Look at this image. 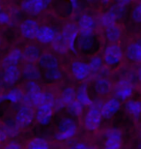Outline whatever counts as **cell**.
Returning <instances> with one entry per match:
<instances>
[{"instance_id": "6da1fadb", "label": "cell", "mask_w": 141, "mask_h": 149, "mask_svg": "<svg viewBox=\"0 0 141 149\" xmlns=\"http://www.w3.org/2000/svg\"><path fill=\"white\" fill-rule=\"evenodd\" d=\"M103 102L100 99H96L92 101L91 106L89 107L88 111H86L83 119V124L86 130L89 132H95L101 125L103 117L101 115V108Z\"/></svg>"}, {"instance_id": "7a4b0ae2", "label": "cell", "mask_w": 141, "mask_h": 149, "mask_svg": "<svg viewBox=\"0 0 141 149\" xmlns=\"http://www.w3.org/2000/svg\"><path fill=\"white\" fill-rule=\"evenodd\" d=\"M77 132V124L73 117H63L59 121L58 131L54 134V139L58 141H65L73 139Z\"/></svg>"}, {"instance_id": "3957f363", "label": "cell", "mask_w": 141, "mask_h": 149, "mask_svg": "<svg viewBox=\"0 0 141 149\" xmlns=\"http://www.w3.org/2000/svg\"><path fill=\"white\" fill-rule=\"evenodd\" d=\"M124 52L118 44H109L103 50V61L107 67H117L123 60Z\"/></svg>"}, {"instance_id": "277c9868", "label": "cell", "mask_w": 141, "mask_h": 149, "mask_svg": "<svg viewBox=\"0 0 141 149\" xmlns=\"http://www.w3.org/2000/svg\"><path fill=\"white\" fill-rule=\"evenodd\" d=\"M99 47V42L97 37L94 35H78L76 42V49L77 53L83 54L94 53Z\"/></svg>"}, {"instance_id": "5b68a950", "label": "cell", "mask_w": 141, "mask_h": 149, "mask_svg": "<svg viewBox=\"0 0 141 149\" xmlns=\"http://www.w3.org/2000/svg\"><path fill=\"white\" fill-rule=\"evenodd\" d=\"M133 84L128 79H122L116 82L114 86L115 98L121 101H128L133 95Z\"/></svg>"}, {"instance_id": "8992f818", "label": "cell", "mask_w": 141, "mask_h": 149, "mask_svg": "<svg viewBox=\"0 0 141 149\" xmlns=\"http://www.w3.org/2000/svg\"><path fill=\"white\" fill-rule=\"evenodd\" d=\"M35 119V112L32 107L27 105H22L17 109L15 115V121L19 125L20 128L30 126Z\"/></svg>"}, {"instance_id": "52a82bcc", "label": "cell", "mask_w": 141, "mask_h": 149, "mask_svg": "<svg viewBox=\"0 0 141 149\" xmlns=\"http://www.w3.org/2000/svg\"><path fill=\"white\" fill-rule=\"evenodd\" d=\"M61 35L66 39V41H67L68 46H69V50L73 53L77 54V52L76 49V42L79 35V32H78V28H77L76 24H74V23H67V24H65L61 30Z\"/></svg>"}, {"instance_id": "ba28073f", "label": "cell", "mask_w": 141, "mask_h": 149, "mask_svg": "<svg viewBox=\"0 0 141 149\" xmlns=\"http://www.w3.org/2000/svg\"><path fill=\"white\" fill-rule=\"evenodd\" d=\"M97 25L98 22L94 17L88 14H83L78 19L76 26L78 28L79 35H94Z\"/></svg>"}, {"instance_id": "9c48e42d", "label": "cell", "mask_w": 141, "mask_h": 149, "mask_svg": "<svg viewBox=\"0 0 141 149\" xmlns=\"http://www.w3.org/2000/svg\"><path fill=\"white\" fill-rule=\"evenodd\" d=\"M52 0H24L22 3V9L30 15H38L49 7Z\"/></svg>"}, {"instance_id": "30bf717a", "label": "cell", "mask_w": 141, "mask_h": 149, "mask_svg": "<svg viewBox=\"0 0 141 149\" xmlns=\"http://www.w3.org/2000/svg\"><path fill=\"white\" fill-rule=\"evenodd\" d=\"M70 70L73 77H74V79L77 80V81H84L91 74L88 64L86 62L79 60L72 62Z\"/></svg>"}, {"instance_id": "8fae6325", "label": "cell", "mask_w": 141, "mask_h": 149, "mask_svg": "<svg viewBox=\"0 0 141 149\" xmlns=\"http://www.w3.org/2000/svg\"><path fill=\"white\" fill-rule=\"evenodd\" d=\"M22 73L19 66H10L4 68V71L1 74V82L4 83L6 86L13 87L16 83L19 81Z\"/></svg>"}, {"instance_id": "7c38bea8", "label": "cell", "mask_w": 141, "mask_h": 149, "mask_svg": "<svg viewBox=\"0 0 141 149\" xmlns=\"http://www.w3.org/2000/svg\"><path fill=\"white\" fill-rule=\"evenodd\" d=\"M120 109H121V102L115 97L109 98L101 105L100 111L101 115L104 119H110L120 111Z\"/></svg>"}, {"instance_id": "4fadbf2b", "label": "cell", "mask_w": 141, "mask_h": 149, "mask_svg": "<svg viewBox=\"0 0 141 149\" xmlns=\"http://www.w3.org/2000/svg\"><path fill=\"white\" fill-rule=\"evenodd\" d=\"M53 109L52 107L47 105H41L37 107L35 111V120L41 126H47L51 122L53 118Z\"/></svg>"}, {"instance_id": "5bb4252c", "label": "cell", "mask_w": 141, "mask_h": 149, "mask_svg": "<svg viewBox=\"0 0 141 149\" xmlns=\"http://www.w3.org/2000/svg\"><path fill=\"white\" fill-rule=\"evenodd\" d=\"M39 27L40 26L35 19H26L20 23L19 31L23 38L27 39V40H33V39L36 38Z\"/></svg>"}, {"instance_id": "9a60e30c", "label": "cell", "mask_w": 141, "mask_h": 149, "mask_svg": "<svg viewBox=\"0 0 141 149\" xmlns=\"http://www.w3.org/2000/svg\"><path fill=\"white\" fill-rule=\"evenodd\" d=\"M122 145V133L119 129L110 128L106 131L104 149H120Z\"/></svg>"}, {"instance_id": "2e32d148", "label": "cell", "mask_w": 141, "mask_h": 149, "mask_svg": "<svg viewBox=\"0 0 141 149\" xmlns=\"http://www.w3.org/2000/svg\"><path fill=\"white\" fill-rule=\"evenodd\" d=\"M60 61L58 57L50 52H44L42 53L40 58L38 60V66L40 69L46 70H50V69H56L59 68Z\"/></svg>"}, {"instance_id": "e0dca14e", "label": "cell", "mask_w": 141, "mask_h": 149, "mask_svg": "<svg viewBox=\"0 0 141 149\" xmlns=\"http://www.w3.org/2000/svg\"><path fill=\"white\" fill-rule=\"evenodd\" d=\"M20 73H22V79L27 81H38L42 79L41 69L36 64L26 63L20 70Z\"/></svg>"}, {"instance_id": "ac0fdd59", "label": "cell", "mask_w": 141, "mask_h": 149, "mask_svg": "<svg viewBox=\"0 0 141 149\" xmlns=\"http://www.w3.org/2000/svg\"><path fill=\"white\" fill-rule=\"evenodd\" d=\"M22 60V50L20 49H13L8 52L0 61V66L7 68L10 66H17Z\"/></svg>"}, {"instance_id": "d6986e66", "label": "cell", "mask_w": 141, "mask_h": 149, "mask_svg": "<svg viewBox=\"0 0 141 149\" xmlns=\"http://www.w3.org/2000/svg\"><path fill=\"white\" fill-rule=\"evenodd\" d=\"M56 35H57V32L55 30V28H53L51 26H49V25H44V26L39 27V30L37 32V35H36L35 39L39 43L47 45V44L51 43Z\"/></svg>"}, {"instance_id": "ffe728a7", "label": "cell", "mask_w": 141, "mask_h": 149, "mask_svg": "<svg viewBox=\"0 0 141 149\" xmlns=\"http://www.w3.org/2000/svg\"><path fill=\"white\" fill-rule=\"evenodd\" d=\"M42 54L41 49L35 44H30L22 50V59L28 64H35L38 62Z\"/></svg>"}, {"instance_id": "44dd1931", "label": "cell", "mask_w": 141, "mask_h": 149, "mask_svg": "<svg viewBox=\"0 0 141 149\" xmlns=\"http://www.w3.org/2000/svg\"><path fill=\"white\" fill-rule=\"evenodd\" d=\"M76 100L81 104L84 108L85 107L89 108L91 106L93 99L89 94L88 85L86 83H82L78 86V88L76 89Z\"/></svg>"}, {"instance_id": "7402d4cb", "label": "cell", "mask_w": 141, "mask_h": 149, "mask_svg": "<svg viewBox=\"0 0 141 149\" xmlns=\"http://www.w3.org/2000/svg\"><path fill=\"white\" fill-rule=\"evenodd\" d=\"M94 90L101 96H106L112 90V83L106 77H98L94 82Z\"/></svg>"}, {"instance_id": "603a6c76", "label": "cell", "mask_w": 141, "mask_h": 149, "mask_svg": "<svg viewBox=\"0 0 141 149\" xmlns=\"http://www.w3.org/2000/svg\"><path fill=\"white\" fill-rule=\"evenodd\" d=\"M51 47L57 54L64 55L69 52V46L66 39L61 35V33H57L55 38L51 42Z\"/></svg>"}, {"instance_id": "cb8c5ba5", "label": "cell", "mask_w": 141, "mask_h": 149, "mask_svg": "<svg viewBox=\"0 0 141 149\" xmlns=\"http://www.w3.org/2000/svg\"><path fill=\"white\" fill-rule=\"evenodd\" d=\"M122 34L123 32L121 27L117 24L110 25L104 30V37L110 44H116L117 42L120 41V39L122 38Z\"/></svg>"}, {"instance_id": "d4e9b609", "label": "cell", "mask_w": 141, "mask_h": 149, "mask_svg": "<svg viewBox=\"0 0 141 149\" xmlns=\"http://www.w3.org/2000/svg\"><path fill=\"white\" fill-rule=\"evenodd\" d=\"M24 96V93L19 87H12L7 93L3 94L4 102H9L11 104H20Z\"/></svg>"}, {"instance_id": "484cf974", "label": "cell", "mask_w": 141, "mask_h": 149, "mask_svg": "<svg viewBox=\"0 0 141 149\" xmlns=\"http://www.w3.org/2000/svg\"><path fill=\"white\" fill-rule=\"evenodd\" d=\"M3 131L5 132L7 138H17L20 133V126L15 121V119H8L4 122V125L2 127Z\"/></svg>"}, {"instance_id": "4316f807", "label": "cell", "mask_w": 141, "mask_h": 149, "mask_svg": "<svg viewBox=\"0 0 141 149\" xmlns=\"http://www.w3.org/2000/svg\"><path fill=\"white\" fill-rule=\"evenodd\" d=\"M126 55L133 62H140L141 59V47L139 42H133L127 47Z\"/></svg>"}, {"instance_id": "83f0119b", "label": "cell", "mask_w": 141, "mask_h": 149, "mask_svg": "<svg viewBox=\"0 0 141 149\" xmlns=\"http://www.w3.org/2000/svg\"><path fill=\"white\" fill-rule=\"evenodd\" d=\"M125 109L133 117H139L141 112V104L136 100H128L125 104Z\"/></svg>"}, {"instance_id": "f1b7e54d", "label": "cell", "mask_w": 141, "mask_h": 149, "mask_svg": "<svg viewBox=\"0 0 141 149\" xmlns=\"http://www.w3.org/2000/svg\"><path fill=\"white\" fill-rule=\"evenodd\" d=\"M27 149H50V145L46 139L42 136H35L27 143Z\"/></svg>"}, {"instance_id": "f546056e", "label": "cell", "mask_w": 141, "mask_h": 149, "mask_svg": "<svg viewBox=\"0 0 141 149\" xmlns=\"http://www.w3.org/2000/svg\"><path fill=\"white\" fill-rule=\"evenodd\" d=\"M59 98L66 106L69 105L74 100H76V88H74L73 86H66L62 89Z\"/></svg>"}, {"instance_id": "4dcf8cb0", "label": "cell", "mask_w": 141, "mask_h": 149, "mask_svg": "<svg viewBox=\"0 0 141 149\" xmlns=\"http://www.w3.org/2000/svg\"><path fill=\"white\" fill-rule=\"evenodd\" d=\"M66 109H67L68 113L72 117H79L82 115L83 111H84V107H83L79 102L76 100H74L73 102L70 103L69 105L66 106Z\"/></svg>"}, {"instance_id": "1f68e13d", "label": "cell", "mask_w": 141, "mask_h": 149, "mask_svg": "<svg viewBox=\"0 0 141 149\" xmlns=\"http://www.w3.org/2000/svg\"><path fill=\"white\" fill-rule=\"evenodd\" d=\"M116 22H118L115 17V15L110 10L106 11V13H103V15H101L100 19H99L98 22L103 26V27L106 28L110 25L116 24Z\"/></svg>"}, {"instance_id": "d6a6232c", "label": "cell", "mask_w": 141, "mask_h": 149, "mask_svg": "<svg viewBox=\"0 0 141 149\" xmlns=\"http://www.w3.org/2000/svg\"><path fill=\"white\" fill-rule=\"evenodd\" d=\"M89 66L90 72L91 74H97L101 70V68L103 67V58L100 55H93L89 60V63H87Z\"/></svg>"}, {"instance_id": "836d02e7", "label": "cell", "mask_w": 141, "mask_h": 149, "mask_svg": "<svg viewBox=\"0 0 141 149\" xmlns=\"http://www.w3.org/2000/svg\"><path fill=\"white\" fill-rule=\"evenodd\" d=\"M63 73L59 68L56 69H50V70H46L43 74V77L47 81L49 82H55L58 81L62 79Z\"/></svg>"}, {"instance_id": "e575fe53", "label": "cell", "mask_w": 141, "mask_h": 149, "mask_svg": "<svg viewBox=\"0 0 141 149\" xmlns=\"http://www.w3.org/2000/svg\"><path fill=\"white\" fill-rule=\"evenodd\" d=\"M109 10L111 11L114 15H115L117 20H120L125 15V7H123V6L119 5V4L112 5L111 7H110Z\"/></svg>"}, {"instance_id": "d590c367", "label": "cell", "mask_w": 141, "mask_h": 149, "mask_svg": "<svg viewBox=\"0 0 141 149\" xmlns=\"http://www.w3.org/2000/svg\"><path fill=\"white\" fill-rule=\"evenodd\" d=\"M131 19L134 22L139 23L141 20V6L138 4L133 8V12H131Z\"/></svg>"}, {"instance_id": "8d00e7d4", "label": "cell", "mask_w": 141, "mask_h": 149, "mask_svg": "<svg viewBox=\"0 0 141 149\" xmlns=\"http://www.w3.org/2000/svg\"><path fill=\"white\" fill-rule=\"evenodd\" d=\"M11 22V17L7 12L0 11V25H7Z\"/></svg>"}, {"instance_id": "74e56055", "label": "cell", "mask_w": 141, "mask_h": 149, "mask_svg": "<svg viewBox=\"0 0 141 149\" xmlns=\"http://www.w3.org/2000/svg\"><path fill=\"white\" fill-rule=\"evenodd\" d=\"M68 149H96L94 146L90 144H87L85 142H76L72 144Z\"/></svg>"}, {"instance_id": "f35d334b", "label": "cell", "mask_w": 141, "mask_h": 149, "mask_svg": "<svg viewBox=\"0 0 141 149\" xmlns=\"http://www.w3.org/2000/svg\"><path fill=\"white\" fill-rule=\"evenodd\" d=\"M65 108H66V105L60 100V98H56L54 101V104H53V107H52L53 111L59 112V111H61L62 109H64Z\"/></svg>"}, {"instance_id": "ab89813d", "label": "cell", "mask_w": 141, "mask_h": 149, "mask_svg": "<svg viewBox=\"0 0 141 149\" xmlns=\"http://www.w3.org/2000/svg\"><path fill=\"white\" fill-rule=\"evenodd\" d=\"M4 149H22V144H20L19 142L12 141L10 142H8V143L5 145Z\"/></svg>"}, {"instance_id": "60d3db41", "label": "cell", "mask_w": 141, "mask_h": 149, "mask_svg": "<svg viewBox=\"0 0 141 149\" xmlns=\"http://www.w3.org/2000/svg\"><path fill=\"white\" fill-rule=\"evenodd\" d=\"M133 0H116V4H119L123 6V7H126V6L130 5Z\"/></svg>"}, {"instance_id": "b9f144b4", "label": "cell", "mask_w": 141, "mask_h": 149, "mask_svg": "<svg viewBox=\"0 0 141 149\" xmlns=\"http://www.w3.org/2000/svg\"><path fill=\"white\" fill-rule=\"evenodd\" d=\"M8 138H7V136H6L5 132L3 131L2 128H0V143H1V142H4Z\"/></svg>"}, {"instance_id": "7bdbcfd3", "label": "cell", "mask_w": 141, "mask_h": 149, "mask_svg": "<svg viewBox=\"0 0 141 149\" xmlns=\"http://www.w3.org/2000/svg\"><path fill=\"white\" fill-rule=\"evenodd\" d=\"M68 1L71 2V4L73 5V8H77V5H78V0H68Z\"/></svg>"}, {"instance_id": "ee69618b", "label": "cell", "mask_w": 141, "mask_h": 149, "mask_svg": "<svg viewBox=\"0 0 141 149\" xmlns=\"http://www.w3.org/2000/svg\"><path fill=\"white\" fill-rule=\"evenodd\" d=\"M99 1H101L103 5H107V4H109L110 0H99Z\"/></svg>"}, {"instance_id": "f6af8a7d", "label": "cell", "mask_w": 141, "mask_h": 149, "mask_svg": "<svg viewBox=\"0 0 141 149\" xmlns=\"http://www.w3.org/2000/svg\"><path fill=\"white\" fill-rule=\"evenodd\" d=\"M4 103V99H3V94H0V105Z\"/></svg>"}, {"instance_id": "bcb514c9", "label": "cell", "mask_w": 141, "mask_h": 149, "mask_svg": "<svg viewBox=\"0 0 141 149\" xmlns=\"http://www.w3.org/2000/svg\"><path fill=\"white\" fill-rule=\"evenodd\" d=\"M87 1H89V2H97V1H99V0H87Z\"/></svg>"}, {"instance_id": "7dc6e473", "label": "cell", "mask_w": 141, "mask_h": 149, "mask_svg": "<svg viewBox=\"0 0 141 149\" xmlns=\"http://www.w3.org/2000/svg\"><path fill=\"white\" fill-rule=\"evenodd\" d=\"M1 45H2V40H1V37H0V47H1Z\"/></svg>"}, {"instance_id": "c3c4849f", "label": "cell", "mask_w": 141, "mask_h": 149, "mask_svg": "<svg viewBox=\"0 0 141 149\" xmlns=\"http://www.w3.org/2000/svg\"><path fill=\"white\" fill-rule=\"evenodd\" d=\"M2 10V9H1V6H0V11H1Z\"/></svg>"}]
</instances>
